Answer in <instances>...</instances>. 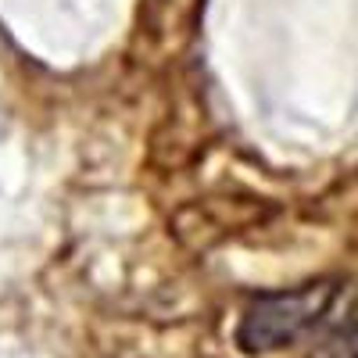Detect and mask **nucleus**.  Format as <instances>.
Returning <instances> with one entry per match:
<instances>
[{
	"label": "nucleus",
	"instance_id": "nucleus-1",
	"mask_svg": "<svg viewBox=\"0 0 358 358\" xmlns=\"http://www.w3.org/2000/svg\"><path fill=\"white\" fill-rule=\"evenodd\" d=\"M334 294H337L334 283H308V287L283 290V294H262L241 315L236 344L248 355H265V351L294 344L312 322H319V315L326 308H330Z\"/></svg>",
	"mask_w": 358,
	"mask_h": 358
}]
</instances>
